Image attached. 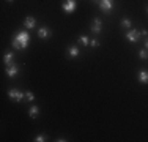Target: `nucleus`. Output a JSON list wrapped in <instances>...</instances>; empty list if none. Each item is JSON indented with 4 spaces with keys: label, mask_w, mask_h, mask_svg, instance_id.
<instances>
[{
    "label": "nucleus",
    "mask_w": 148,
    "mask_h": 142,
    "mask_svg": "<svg viewBox=\"0 0 148 142\" xmlns=\"http://www.w3.org/2000/svg\"><path fill=\"white\" fill-rule=\"evenodd\" d=\"M29 40H30V35L27 33L25 30L19 32L14 38H13V48L16 49H25L29 46Z\"/></svg>",
    "instance_id": "nucleus-1"
},
{
    "label": "nucleus",
    "mask_w": 148,
    "mask_h": 142,
    "mask_svg": "<svg viewBox=\"0 0 148 142\" xmlns=\"http://www.w3.org/2000/svg\"><path fill=\"white\" fill-rule=\"evenodd\" d=\"M99 6L103 11H110L114 8V0H99Z\"/></svg>",
    "instance_id": "nucleus-2"
},
{
    "label": "nucleus",
    "mask_w": 148,
    "mask_h": 142,
    "mask_svg": "<svg viewBox=\"0 0 148 142\" xmlns=\"http://www.w3.org/2000/svg\"><path fill=\"white\" fill-rule=\"evenodd\" d=\"M63 10H65L66 13H73L74 10H76V2H74V0H66V2L63 3Z\"/></svg>",
    "instance_id": "nucleus-3"
},
{
    "label": "nucleus",
    "mask_w": 148,
    "mask_h": 142,
    "mask_svg": "<svg viewBox=\"0 0 148 142\" xmlns=\"http://www.w3.org/2000/svg\"><path fill=\"white\" fill-rule=\"evenodd\" d=\"M139 37H140V32H137V30H131V32H128V35H126L128 41H131V43H136L137 40H139Z\"/></svg>",
    "instance_id": "nucleus-4"
},
{
    "label": "nucleus",
    "mask_w": 148,
    "mask_h": 142,
    "mask_svg": "<svg viewBox=\"0 0 148 142\" xmlns=\"http://www.w3.org/2000/svg\"><path fill=\"white\" fill-rule=\"evenodd\" d=\"M8 95L14 99V101H22V98H24V95L21 93V92H17V90H10Z\"/></svg>",
    "instance_id": "nucleus-5"
},
{
    "label": "nucleus",
    "mask_w": 148,
    "mask_h": 142,
    "mask_svg": "<svg viewBox=\"0 0 148 142\" xmlns=\"http://www.w3.org/2000/svg\"><path fill=\"white\" fill-rule=\"evenodd\" d=\"M38 37L46 40V38L51 37V30H49V28H40V30H38Z\"/></svg>",
    "instance_id": "nucleus-6"
},
{
    "label": "nucleus",
    "mask_w": 148,
    "mask_h": 142,
    "mask_svg": "<svg viewBox=\"0 0 148 142\" xmlns=\"http://www.w3.org/2000/svg\"><path fill=\"white\" fill-rule=\"evenodd\" d=\"M101 26H103V22H101L99 19H95L93 21V26H91V30H93L95 33H99V32H101Z\"/></svg>",
    "instance_id": "nucleus-7"
},
{
    "label": "nucleus",
    "mask_w": 148,
    "mask_h": 142,
    "mask_svg": "<svg viewBox=\"0 0 148 142\" xmlns=\"http://www.w3.org/2000/svg\"><path fill=\"white\" fill-rule=\"evenodd\" d=\"M6 74H8L10 77H14L16 74H17V68L14 65H10V66H6Z\"/></svg>",
    "instance_id": "nucleus-8"
},
{
    "label": "nucleus",
    "mask_w": 148,
    "mask_h": 142,
    "mask_svg": "<svg viewBox=\"0 0 148 142\" xmlns=\"http://www.w3.org/2000/svg\"><path fill=\"white\" fill-rule=\"evenodd\" d=\"M139 81L143 82V84H148V71H145V70L140 71L139 73Z\"/></svg>",
    "instance_id": "nucleus-9"
},
{
    "label": "nucleus",
    "mask_w": 148,
    "mask_h": 142,
    "mask_svg": "<svg viewBox=\"0 0 148 142\" xmlns=\"http://www.w3.org/2000/svg\"><path fill=\"white\" fill-rule=\"evenodd\" d=\"M35 26H36V21H35L33 17H30V16L25 17V27L27 28H33Z\"/></svg>",
    "instance_id": "nucleus-10"
},
{
    "label": "nucleus",
    "mask_w": 148,
    "mask_h": 142,
    "mask_svg": "<svg viewBox=\"0 0 148 142\" xmlns=\"http://www.w3.org/2000/svg\"><path fill=\"white\" fill-rule=\"evenodd\" d=\"M5 63H6V66L13 65V54H11V52H8V54H5Z\"/></svg>",
    "instance_id": "nucleus-11"
},
{
    "label": "nucleus",
    "mask_w": 148,
    "mask_h": 142,
    "mask_svg": "<svg viewBox=\"0 0 148 142\" xmlns=\"http://www.w3.org/2000/svg\"><path fill=\"white\" fill-rule=\"evenodd\" d=\"M68 52H69V55H71V57H77V55H79V49H77L76 46H71Z\"/></svg>",
    "instance_id": "nucleus-12"
},
{
    "label": "nucleus",
    "mask_w": 148,
    "mask_h": 142,
    "mask_svg": "<svg viewBox=\"0 0 148 142\" xmlns=\"http://www.w3.org/2000/svg\"><path fill=\"white\" fill-rule=\"evenodd\" d=\"M38 112H40V111H38V108H36V106H33V108L30 109V114H29V115L32 117V119H36V117H38Z\"/></svg>",
    "instance_id": "nucleus-13"
},
{
    "label": "nucleus",
    "mask_w": 148,
    "mask_h": 142,
    "mask_svg": "<svg viewBox=\"0 0 148 142\" xmlns=\"http://www.w3.org/2000/svg\"><path fill=\"white\" fill-rule=\"evenodd\" d=\"M79 41L82 43V44H90V40H88V37H85V35H82V37H79Z\"/></svg>",
    "instance_id": "nucleus-14"
},
{
    "label": "nucleus",
    "mask_w": 148,
    "mask_h": 142,
    "mask_svg": "<svg viewBox=\"0 0 148 142\" xmlns=\"http://www.w3.org/2000/svg\"><path fill=\"white\" fill-rule=\"evenodd\" d=\"M121 26L126 27V28L131 27V21H129V19H123V21H121Z\"/></svg>",
    "instance_id": "nucleus-15"
},
{
    "label": "nucleus",
    "mask_w": 148,
    "mask_h": 142,
    "mask_svg": "<svg viewBox=\"0 0 148 142\" xmlns=\"http://www.w3.org/2000/svg\"><path fill=\"white\" fill-rule=\"evenodd\" d=\"M25 98L29 99V101H33V99H35V97H33V93H32V92H27V93H25Z\"/></svg>",
    "instance_id": "nucleus-16"
},
{
    "label": "nucleus",
    "mask_w": 148,
    "mask_h": 142,
    "mask_svg": "<svg viewBox=\"0 0 148 142\" xmlns=\"http://www.w3.org/2000/svg\"><path fill=\"white\" fill-rule=\"evenodd\" d=\"M35 141H36V142H43L44 141V136H43V134H38V136L35 137Z\"/></svg>",
    "instance_id": "nucleus-17"
},
{
    "label": "nucleus",
    "mask_w": 148,
    "mask_h": 142,
    "mask_svg": "<svg viewBox=\"0 0 148 142\" xmlns=\"http://www.w3.org/2000/svg\"><path fill=\"white\" fill-rule=\"evenodd\" d=\"M139 55H140V59H147V51H140Z\"/></svg>",
    "instance_id": "nucleus-18"
},
{
    "label": "nucleus",
    "mask_w": 148,
    "mask_h": 142,
    "mask_svg": "<svg viewBox=\"0 0 148 142\" xmlns=\"http://www.w3.org/2000/svg\"><path fill=\"white\" fill-rule=\"evenodd\" d=\"M90 44L93 46V48H96V46H99V43H98L96 40H91V41H90Z\"/></svg>",
    "instance_id": "nucleus-19"
},
{
    "label": "nucleus",
    "mask_w": 148,
    "mask_h": 142,
    "mask_svg": "<svg viewBox=\"0 0 148 142\" xmlns=\"http://www.w3.org/2000/svg\"><path fill=\"white\" fill-rule=\"evenodd\" d=\"M145 46H147V48H148V40H147V43H145Z\"/></svg>",
    "instance_id": "nucleus-20"
},
{
    "label": "nucleus",
    "mask_w": 148,
    "mask_h": 142,
    "mask_svg": "<svg viewBox=\"0 0 148 142\" xmlns=\"http://www.w3.org/2000/svg\"><path fill=\"white\" fill-rule=\"evenodd\" d=\"M8 2H13V0H8Z\"/></svg>",
    "instance_id": "nucleus-21"
},
{
    "label": "nucleus",
    "mask_w": 148,
    "mask_h": 142,
    "mask_svg": "<svg viewBox=\"0 0 148 142\" xmlns=\"http://www.w3.org/2000/svg\"><path fill=\"white\" fill-rule=\"evenodd\" d=\"M147 11H148V8H147Z\"/></svg>",
    "instance_id": "nucleus-22"
}]
</instances>
